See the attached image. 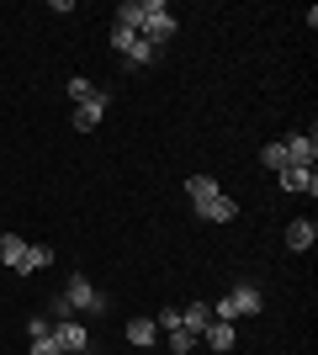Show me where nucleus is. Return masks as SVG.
Masks as SVG:
<instances>
[{"mask_svg": "<svg viewBox=\"0 0 318 355\" xmlns=\"http://www.w3.org/2000/svg\"><path fill=\"white\" fill-rule=\"evenodd\" d=\"M287 244H292L297 254H308V250L318 244V223H313V218H297V223H287Z\"/></svg>", "mask_w": 318, "mask_h": 355, "instance_id": "423d86ee", "label": "nucleus"}, {"mask_svg": "<svg viewBox=\"0 0 318 355\" xmlns=\"http://www.w3.org/2000/svg\"><path fill=\"white\" fill-rule=\"evenodd\" d=\"M212 324V308L207 302H191V308H181V329H191V334H197L202 340V329Z\"/></svg>", "mask_w": 318, "mask_h": 355, "instance_id": "ddd939ff", "label": "nucleus"}, {"mask_svg": "<svg viewBox=\"0 0 318 355\" xmlns=\"http://www.w3.org/2000/svg\"><path fill=\"white\" fill-rule=\"evenodd\" d=\"M260 159H265V170H276V175H281V170H287V148H281V144H265V154H260Z\"/></svg>", "mask_w": 318, "mask_h": 355, "instance_id": "aec40b11", "label": "nucleus"}, {"mask_svg": "<svg viewBox=\"0 0 318 355\" xmlns=\"http://www.w3.org/2000/svg\"><path fill=\"white\" fill-rule=\"evenodd\" d=\"M133 43H138V32H127V27H117V21H112V48H117L122 59L133 53Z\"/></svg>", "mask_w": 318, "mask_h": 355, "instance_id": "6ab92c4d", "label": "nucleus"}, {"mask_svg": "<svg viewBox=\"0 0 318 355\" xmlns=\"http://www.w3.org/2000/svg\"><path fill=\"white\" fill-rule=\"evenodd\" d=\"M186 191H191V202L202 207V202H212V196H223V186H218L212 175H191V180H186Z\"/></svg>", "mask_w": 318, "mask_h": 355, "instance_id": "dca6fc26", "label": "nucleus"}, {"mask_svg": "<svg viewBox=\"0 0 318 355\" xmlns=\"http://www.w3.org/2000/svg\"><path fill=\"white\" fill-rule=\"evenodd\" d=\"M165 340H170V350H175V355H186V350H191V345H197V334L175 324V329H165Z\"/></svg>", "mask_w": 318, "mask_h": 355, "instance_id": "f3484780", "label": "nucleus"}, {"mask_svg": "<svg viewBox=\"0 0 318 355\" xmlns=\"http://www.w3.org/2000/svg\"><path fill=\"white\" fill-rule=\"evenodd\" d=\"M53 340H59L64 355H85V350H91V334H85L80 318H59V324H53Z\"/></svg>", "mask_w": 318, "mask_h": 355, "instance_id": "20e7f679", "label": "nucleus"}, {"mask_svg": "<svg viewBox=\"0 0 318 355\" xmlns=\"http://www.w3.org/2000/svg\"><path fill=\"white\" fill-rule=\"evenodd\" d=\"M64 302H69V313H106V297L96 292L85 276H69V286H64Z\"/></svg>", "mask_w": 318, "mask_h": 355, "instance_id": "7ed1b4c3", "label": "nucleus"}, {"mask_svg": "<svg viewBox=\"0 0 318 355\" xmlns=\"http://www.w3.org/2000/svg\"><path fill=\"white\" fill-rule=\"evenodd\" d=\"M154 59H159V48H149L143 37H138V43H133V53H127V69H143V64H154Z\"/></svg>", "mask_w": 318, "mask_h": 355, "instance_id": "a211bd4d", "label": "nucleus"}, {"mask_svg": "<svg viewBox=\"0 0 318 355\" xmlns=\"http://www.w3.org/2000/svg\"><path fill=\"white\" fill-rule=\"evenodd\" d=\"M91 96H96V85H91V80H80V74H75V80H69V101H80V106H85V101H91Z\"/></svg>", "mask_w": 318, "mask_h": 355, "instance_id": "412c9836", "label": "nucleus"}, {"mask_svg": "<svg viewBox=\"0 0 318 355\" xmlns=\"http://www.w3.org/2000/svg\"><path fill=\"white\" fill-rule=\"evenodd\" d=\"M138 6H143V27H138V37H143L149 48H165L170 37L181 32V21L170 16V6H165V0H138Z\"/></svg>", "mask_w": 318, "mask_h": 355, "instance_id": "f257e3e1", "label": "nucleus"}, {"mask_svg": "<svg viewBox=\"0 0 318 355\" xmlns=\"http://www.w3.org/2000/svg\"><path fill=\"white\" fill-rule=\"evenodd\" d=\"M255 313H265V297H260V286H249V282H239L233 292L212 308V318H223V324H233V318H255Z\"/></svg>", "mask_w": 318, "mask_h": 355, "instance_id": "f03ea898", "label": "nucleus"}, {"mask_svg": "<svg viewBox=\"0 0 318 355\" xmlns=\"http://www.w3.org/2000/svg\"><path fill=\"white\" fill-rule=\"evenodd\" d=\"M27 334H32V355H64L59 340H53V324H48V318H32Z\"/></svg>", "mask_w": 318, "mask_h": 355, "instance_id": "0eeeda50", "label": "nucleus"}, {"mask_svg": "<svg viewBox=\"0 0 318 355\" xmlns=\"http://www.w3.org/2000/svg\"><path fill=\"white\" fill-rule=\"evenodd\" d=\"M101 117H106V96L96 90L91 101H85V106L75 112V128H80V133H91V128H101Z\"/></svg>", "mask_w": 318, "mask_h": 355, "instance_id": "9d476101", "label": "nucleus"}, {"mask_svg": "<svg viewBox=\"0 0 318 355\" xmlns=\"http://www.w3.org/2000/svg\"><path fill=\"white\" fill-rule=\"evenodd\" d=\"M53 266V250L48 244H27V254H21V266H16V276H32V270Z\"/></svg>", "mask_w": 318, "mask_h": 355, "instance_id": "f8f14e48", "label": "nucleus"}, {"mask_svg": "<svg viewBox=\"0 0 318 355\" xmlns=\"http://www.w3.org/2000/svg\"><path fill=\"white\" fill-rule=\"evenodd\" d=\"M197 218H207V223H233V218H239V202H233V196H212V202H202V207H197Z\"/></svg>", "mask_w": 318, "mask_h": 355, "instance_id": "1a4fd4ad", "label": "nucleus"}, {"mask_svg": "<svg viewBox=\"0 0 318 355\" xmlns=\"http://www.w3.org/2000/svg\"><path fill=\"white\" fill-rule=\"evenodd\" d=\"M48 313H53V318H48V324H59V318H75V313H69V302H64V292L53 297V302H48Z\"/></svg>", "mask_w": 318, "mask_h": 355, "instance_id": "4be33fe9", "label": "nucleus"}, {"mask_svg": "<svg viewBox=\"0 0 318 355\" xmlns=\"http://www.w3.org/2000/svg\"><path fill=\"white\" fill-rule=\"evenodd\" d=\"M202 340H207L212 350H233V324H223V318H212V324L202 329Z\"/></svg>", "mask_w": 318, "mask_h": 355, "instance_id": "2eb2a0df", "label": "nucleus"}, {"mask_svg": "<svg viewBox=\"0 0 318 355\" xmlns=\"http://www.w3.org/2000/svg\"><path fill=\"white\" fill-rule=\"evenodd\" d=\"M154 340H159V324H154V318H133V324H127V345H133V350H149Z\"/></svg>", "mask_w": 318, "mask_h": 355, "instance_id": "9b49d317", "label": "nucleus"}, {"mask_svg": "<svg viewBox=\"0 0 318 355\" xmlns=\"http://www.w3.org/2000/svg\"><path fill=\"white\" fill-rule=\"evenodd\" d=\"M281 148H287V164H303V170H313V164H318V138H313V133L281 138Z\"/></svg>", "mask_w": 318, "mask_h": 355, "instance_id": "39448f33", "label": "nucleus"}, {"mask_svg": "<svg viewBox=\"0 0 318 355\" xmlns=\"http://www.w3.org/2000/svg\"><path fill=\"white\" fill-rule=\"evenodd\" d=\"M85 355H91V350H85Z\"/></svg>", "mask_w": 318, "mask_h": 355, "instance_id": "5701e85b", "label": "nucleus"}, {"mask_svg": "<svg viewBox=\"0 0 318 355\" xmlns=\"http://www.w3.org/2000/svg\"><path fill=\"white\" fill-rule=\"evenodd\" d=\"M276 180H281L287 191H308V196L318 191V170H303V164H287V170H281Z\"/></svg>", "mask_w": 318, "mask_h": 355, "instance_id": "6e6552de", "label": "nucleus"}, {"mask_svg": "<svg viewBox=\"0 0 318 355\" xmlns=\"http://www.w3.org/2000/svg\"><path fill=\"white\" fill-rule=\"evenodd\" d=\"M21 254H27V239L21 234H0V266H21Z\"/></svg>", "mask_w": 318, "mask_h": 355, "instance_id": "4468645a", "label": "nucleus"}]
</instances>
